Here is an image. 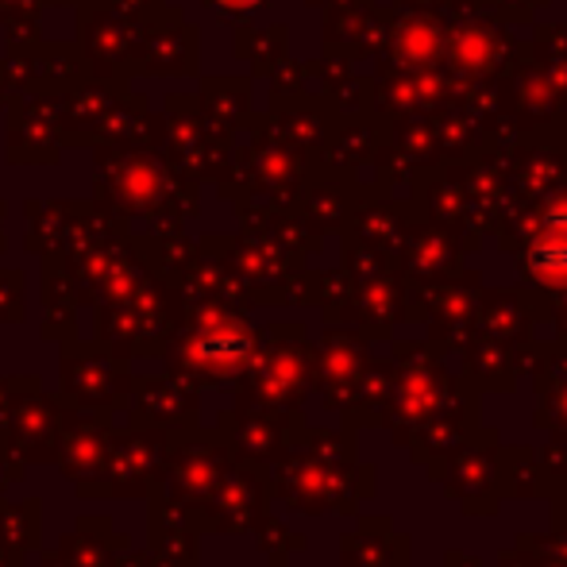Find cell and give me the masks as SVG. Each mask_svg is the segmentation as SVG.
<instances>
[{"instance_id":"7c38bea8","label":"cell","mask_w":567,"mask_h":567,"mask_svg":"<svg viewBox=\"0 0 567 567\" xmlns=\"http://www.w3.org/2000/svg\"><path fill=\"white\" fill-rule=\"evenodd\" d=\"M247 337L244 332H228V337H213V340H202L194 348V355L202 359V363H209V367H231V363H239V359L247 355Z\"/></svg>"},{"instance_id":"5b68a950","label":"cell","mask_w":567,"mask_h":567,"mask_svg":"<svg viewBox=\"0 0 567 567\" xmlns=\"http://www.w3.org/2000/svg\"><path fill=\"white\" fill-rule=\"evenodd\" d=\"M529 379L537 386V413L533 425L545 436L567 441V343H533L529 355Z\"/></svg>"},{"instance_id":"30bf717a","label":"cell","mask_w":567,"mask_h":567,"mask_svg":"<svg viewBox=\"0 0 567 567\" xmlns=\"http://www.w3.org/2000/svg\"><path fill=\"white\" fill-rule=\"evenodd\" d=\"M522 270L533 286L560 293L567 290V228H548L529 244Z\"/></svg>"},{"instance_id":"e0dca14e","label":"cell","mask_w":567,"mask_h":567,"mask_svg":"<svg viewBox=\"0 0 567 567\" xmlns=\"http://www.w3.org/2000/svg\"><path fill=\"white\" fill-rule=\"evenodd\" d=\"M394 567H413V564H410V560H405V564H394Z\"/></svg>"},{"instance_id":"3957f363","label":"cell","mask_w":567,"mask_h":567,"mask_svg":"<svg viewBox=\"0 0 567 567\" xmlns=\"http://www.w3.org/2000/svg\"><path fill=\"white\" fill-rule=\"evenodd\" d=\"M478 398L483 394H478L463 374H452V382H449V390H444L436 413L417 429V433H413V441L405 444L410 460L421 463L429 475H436L441 463H444V455H449L455 444L471 433V429L483 425V421H478Z\"/></svg>"},{"instance_id":"9a60e30c","label":"cell","mask_w":567,"mask_h":567,"mask_svg":"<svg viewBox=\"0 0 567 567\" xmlns=\"http://www.w3.org/2000/svg\"><path fill=\"white\" fill-rule=\"evenodd\" d=\"M444 567H494V564H483L478 556L463 553V548H452V553L444 556Z\"/></svg>"},{"instance_id":"ba28073f","label":"cell","mask_w":567,"mask_h":567,"mask_svg":"<svg viewBox=\"0 0 567 567\" xmlns=\"http://www.w3.org/2000/svg\"><path fill=\"white\" fill-rule=\"evenodd\" d=\"M343 556L348 567H394L410 560V537L394 533V525L379 517V522H363L359 533L343 540Z\"/></svg>"},{"instance_id":"277c9868","label":"cell","mask_w":567,"mask_h":567,"mask_svg":"<svg viewBox=\"0 0 567 567\" xmlns=\"http://www.w3.org/2000/svg\"><path fill=\"white\" fill-rule=\"evenodd\" d=\"M463 379L478 390V394H509L517 390V382L529 374V343H498L486 337H471L463 343Z\"/></svg>"},{"instance_id":"8fae6325","label":"cell","mask_w":567,"mask_h":567,"mask_svg":"<svg viewBox=\"0 0 567 567\" xmlns=\"http://www.w3.org/2000/svg\"><path fill=\"white\" fill-rule=\"evenodd\" d=\"M390 394H394V363L379 359V363L363 367L355 379V425H386Z\"/></svg>"},{"instance_id":"9c48e42d","label":"cell","mask_w":567,"mask_h":567,"mask_svg":"<svg viewBox=\"0 0 567 567\" xmlns=\"http://www.w3.org/2000/svg\"><path fill=\"white\" fill-rule=\"evenodd\" d=\"M498 483H502V498H514V502L548 498V486H553L537 449H529V444H502Z\"/></svg>"},{"instance_id":"2e32d148","label":"cell","mask_w":567,"mask_h":567,"mask_svg":"<svg viewBox=\"0 0 567 567\" xmlns=\"http://www.w3.org/2000/svg\"><path fill=\"white\" fill-rule=\"evenodd\" d=\"M522 548V545H517ZM529 553V548H525ZM529 567H567V564H560V560H553V556H537V553H529Z\"/></svg>"},{"instance_id":"4fadbf2b","label":"cell","mask_w":567,"mask_h":567,"mask_svg":"<svg viewBox=\"0 0 567 567\" xmlns=\"http://www.w3.org/2000/svg\"><path fill=\"white\" fill-rule=\"evenodd\" d=\"M548 506H553V517H567V471L548 486Z\"/></svg>"},{"instance_id":"52a82bcc","label":"cell","mask_w":567,"mask_h":567,"mask_svg":"<svg viewBox=\"0 0 567 567\" xmlns=\"http://www.w3.org/2000/svg\"><path fill=\"white\" fill-rule=\"evenodd\" d=\"M540 317V309L533 306L525 293L514 290H494L486 298H478L475 309V337L498 340V343H529V329Z\"/></svg>"},{"instance_id":"8992f818","label":"cell","mask_w":567,"mask_h":567,"mask_svg":"<svg viewBox=\"0 0 567 567\" xmlns=\"http://www.w3.org/2000/svg\"><path fill=\"white\" fill-rule=\"evenodd\" d=\"M478 298H483V293H475L471 278L449 282L433 298V317H429V321H433V332H429V343H433L441 355H449V351H460L463 343L471 340V332H475Z\"/></svg>"},{"instance_id":"7a4b0ae2","label":"cell","mask_w":567,"mask_h":567,"mask_svg":"<svg viewBox=\"0 0 567 567\" xmlns=\"http://www.w3.org/2000/svg\"><path fill=\"white\" fill-rule=\"evenodd\" d=\"M498 449L502 436L494 425H475L455 449L444 455L441 471L433 478L444 483V494L463 509L467 517H494L502 498L498 483Z\"/></svg>"},{"instance_id":"6da1fadb","label":"cell","mask_w":567,"mask_h":567,"mask_svg":"<svg viewBox=\"0 0 567 567\" xmlns=\"http://www.w3.org/2000/svg\"><path fill=\"white\" fill-rule=\"evenodd\" d=\"M452 382V371L433 343H398L394 359V394H390L386 425L394 429V441L410 444L413 433L425 425L441 405L444 390Z\"/></svg>"},{"instance_id":"5bb4252c","label":"cell","mask_w":567,"mask_h":567,"mask_svg":"<svg viewBox=\"0 0 567 567\" xmlns=\"http://www.w3.org/2000/svg\"><path fill=\"white\" fill-rule=\"evenodd\" d=\"M548 317L556 324V340L567 343V290H560V301H556V309H548Z\"/></svg>"}]
</instances>
